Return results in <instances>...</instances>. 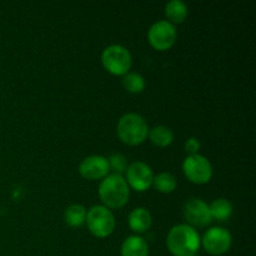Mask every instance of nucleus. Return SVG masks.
Returning a JSON list of instances; mask_svg holds the SVG:
<instances>
[{
    "label": "nucleus",
    "mask_w": 256,
    "mask_h": 256,
    "mask_svg": "<svg viewBox=\"0 0 256 256\" xmlns=\"http://www.w3.org/2000/svg\"><path fill=\"white\" fill-rule=\"evenodd\" d=\"M202 245L199 234L195 228L188 224L175 225L170 229L166 238V246L174 256L196 255Z\"/></svg>",
    "instance_id": "f257e3e1"
},
{
    "label": "nucleus",
    "mask_w": 256,
    "mask_h": 256,
    "mask_svg": "<svg viewBox=\"0 0 256 256\" xmlns=\"http://www.w3.org/2000/svg\"><path fill=\"white\" fill-rule=\"evenodd\" d=\"M99 196L108 209H120L129 200L130 188L122 175H108L99 185Z\"/></svg>",
    "instance_id": "f03ea898"
},
{
    "label": "nucleus",
    "mask_w": 256,
    "mask_h": 256,
    "mask_svg": "<svg viewBox=\"0 0 256 256\" xmlns=\"http://www.w3.org/2000/svg\"><path fill=\"white\" fill-rule=\"evenodd\" d=\"M116 132L124 144L135 146L146 140L149 135V126L142 115L136 112H128L118 122Z\"/></svg>",
    "instance_id": "7ed1b4c3"
},
{
    "label": "nucleus",
    "mask_w": 256,
    "mask_h": 256,
    "mask_svg": "<svg viewBox=\"0 0 256 256\" xmlns=\"http://www.w3.org/2000/svg\"><path fill=\"white\" fill-rule=\"evenodd\" d=\"M102 66L110 74L124 76L129 72L132 65V58L129 50L119 44H112L105 48L102 54Z\"/></svg>",
    "instance_id": "20e7f679"
},
{
    "label": "nucleus",
    "mask_w": 256,
    "mask_h": 256,
    "mask_svg": "<svg viewBox=\"0 0 256 256\" xmlns=\"http://www.w3.org/2000/svg\"><path fill=\"white\" fill-rule=\"evenodd\" d=\"M88 229L94 236L108 238L115 229V218L112 210L104 205H95L86 212Z\"/></svg>",
    "instance_id": "39448f33"
},
{
    "label": "nucleus",
    "mask_w": 256,
    "mask_h": 256,
    "mask_svg": "<svg viewBox=\"0 0 256 256\" xmlns=\"http://www.w3.org/2000/svg\"><path fill=\"white\" fill-rule=\"evenodd\" d=\"M182 170L188 179L194 184H206L212 176V166L204 155L195 154L185 158Z\"/></svg>",
    "instance_id": "423d86ee"
},
{
    "label": "nucleus",
    "mask_w": 256,
    "mask_h": 256,
    "mask_svg": "<svg viewBox=\"0 0 256 256\" xmlns=\"http://www.w3.org/2000/svg\"><path fill=\"white\" fill-rule=\"evenodd\" d=\"M178 38L176 28L168 20H159L150 26L148 40L154 49L164 52L175 44Z\"/></svg>",
    "instance_id": "0eeeda50"
},
{
    "label": "nucleus",
    "mask_w": 256,
    "mask_h": 256,
    "mask_svg": "<svg viewBox=\"0 0 256 256\" xmlns=\"http://www.w3.org/2000/svg\"><path fill=\"white\" fill-rule=\"evenodd\" d=\"M202 240V245L210 255H222L229 252L232 242V236L229 230L220 226H214L208 230Z\"/></svg>",
    "instance_id": "6e6552de"
},
{
    "label": "nucleus",
    "mask_w": 256,
    "mask_h": 256,
    "mask_svg": "<svg viewBox=\"0 0 256 256\" xmlns=\"http://www.w3.org/2000/svg\"><path fill=\"white\" fill-rule=\"evenodd\" d=\"M126 182L129 188L136 192H145L152 185L154 180V174H152V168L142 162H134L130 165H128L126 170Z\"/></svg>",
    "instance_id": "1a4fd4ad"
},
{
    "label": "nucleus",
    "mask_w": 256,
    "mask_h": 256,
    "mask_svg": "<svg viewBox=\"0 0 256 256\" xmlns=\"http://www.w3.org/2000/svg\"><path fill=\"white\" fill-rule=\"evenodd\" d=\"M184 216L192 228H204L212 222L209 205L202 199H190L185 202Z\"/></svg>",
    "instance_id": "9d476101"
},
{
    "label": "nucleus",
    "mask_w": 256,
    "mask_h": 256,
    "mask_svg": "<svg viewBox=\"0 0 256 256\" xmlns=\"http://www.w3.org/2000/svg\"><path fill=\"white\" fill-rule=\"evenodd\" d=\"M110 172L106 158L102 155H92L80 162L79 172L86 180H100L108 176Z\"/></svg>",
    "instance_id": "9b49d317"
},
{
    "label": "nucleus",
    "mask_w": 256,
    "mask_h": 256,
    "mask_svg": "<svg viewBox=\"0 0 256 256\" xmlns=\"http://www.w3.org/2000/svg\"><path fill=\"white\" fill-rule=\"evenodd\" d=\"M128 222H129V226L132 232L142 234V232H148L150 229L152 218L149 210H146L145 208H136L129 214Z\"/></svg>",
    "instance_id": "f8f14e48"
},
{
    "label": "nucleus",
    "mask_w": 256,
    "mask_h": 256,
    "mask_svg": "<svg viewBox=\"0 0 256 256\" xmlns=\"http://www.w3.org/2000/svg\"><path fill=\"white\" fill-rule=\"evenodd\" d=\"M122 256H149L146 240L138 235L126 238L122 245Z\"/></svg>",
    "instance_id": "ddd939ff"
},
{
    "label": "nucleus",
    "mask_w": 256,
    "mask_h": 256,
    "mask_svg": "<svg viewBox=\"0 0 256 256\" xmlns=\"http://www.w3.org/2000/svg\"><path fill=\"white\" fill-rule=\"evenodd\" d=\"M165 15L169 20L168 22L174 24H180L188 16V6L185 2L180 0H172L165 5Z\"/></svg>",
    "instance_id": "4468645a"
},
{
    "label": "nucleus",
    "mask_w": 256,
    "mask_h": 256,
    "mask_svg": "<svg viewBox=\"0 0 256 256\" xmlns=\"http://www.w3.org/2000/svg\"><path fill=\"white\" fill-rule=\"evenodd\" d=\"M209 209L212 219L218 220V222H226L232 214V202L226 199H222V198L214 200V202L209 205Z\"/></svg>",
    "instance_id": "2eb2a0df"
},
{
    "label": "nucleus",
    "mask_w": 256,
    "mask_h": 256,
    "mask_svg": "<svg viewBox=\"0 0 256 256\" xmlns=\"http://www.w3.org/2000/svg\"><path fill=\"white\" fill-rule=\"evenodd\" d=\"M152 142L154 145L159 148H166L174 140V132L170 128L164 126V125H159V126L152 128V130H149V135Z\"/></svg>",
    "instance_id": "dca6fc26"
},
{
    "label": "nucleus",
    "mask_w": 256,
    "mask_h": 256,
    "mask_svg": "<svg viewBox=\"0 0 256 256\" xmlns=\"http://www.w3.org/2000/svg\"><path fill=\"white\" fill-rule=\"evenodd\" d=\"M86 209L80 204H72L65 210V222L72 228H80L86 220Z\"/></svg>",
    "instance_id": "f3484780"
},
{
    "label": "nucleus",
    "mask_w": 256,
    "mask_h": 256,
    "mask_svg": "<svg viewBox=\"0 0 256 256\" xmlns=\"http://www.w3.org/2000/svg\"><path fill=\"white\" fill-rule=\"evenodd\" d=\"M152 185H154L158 192H164V194H170V192H172L176 189V178L172 174H170V172H160L156 176H154Z\"/></svg>",
    "instance_id": "a211bd4d"
},
{
    "label": "nucleus",
    "mask_w": 256,
    "mask_h": 256,
    "mask_svg": "<svg viewBox=\"0 0 256 256\" xmlns=\"http://www.w3.org/2000/svg\"><path fill=\"white\" fill-rule=\"evenodd\" d=\"M122 85L132 94H139L145 89V80L138 72H128L122 76Z\"/></svg>",
    "instance_id": "6ab92c4d"
},
{
    "label": "nucleus",
    "mask_w": 256,
    "mask_h": 256,
    "mask_svg": "<svg viewBox=\"0 0 256 256\" xmlns=\"http://www.w3.org/2000/svg\"><path fill=\"white\" fill-rule=\"evenodd\" d=\"M108 162H109L110 170H112L114 174L122 175L128 168V160L122 154H112L108 159Z\"/></svg>",
    "instance_id": "aec40b11"
},
{
    "label": "nucleus",
    "mask_w": 256,
    "mask_h": 256,
    "mask_svg": "<svg viewBox=\"0 0 256 256\" xmlns=\"http://www.w3.org/2000/svg\"><path fill=\"white\" fill-rule=\"evenodd\" d=\"M200 146H202V145H200V142L196 138H189V139L186 140V142H185V150H186L190 155L198 154Z\"/></svg>",
    "instance_id": "412c9836"
},
{
    "label": "nucleus",
    "mask_w": 256,
    "mask_h": 256,
    "mask_svg": "<svg viewBox=\"0 0 256 256\" xmlns=\"http://www.w3.org/2000/svg\"><path fill=\"white\" fill-rule=\"evenodd\" d=\"M192 256H199V255H192Z\"/></svg>",
    "instance_id": "4be33fe9"
}]
</instances>
